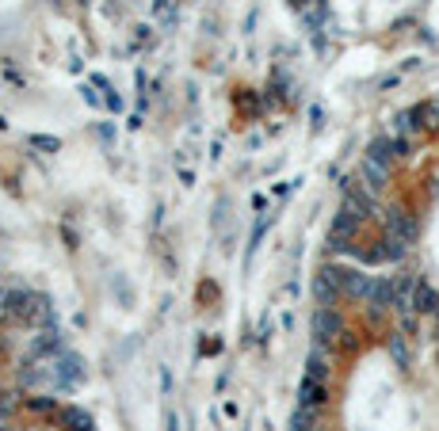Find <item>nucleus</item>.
<instances>
[{
  "mask_svg": "<svg viewBox=\"0 0 439 431\" xmlns=\"http://www.w3.org/2000/svg\"><path fill=\"white\" fill-rule=\"evenodd\" d=\"M405 252H409V245L386 233V240H382V248H378V256H382V260H405Z\"/></svg>",
  "mask_w": 439,
  "mask_h": 431,
  "instance_id": "nucleus-12",
  "label": "nucleus"
},
{
  "mask_svg": "<svg viewBox=\"0 0 439 431\" xmlns=\"http://www.w3.org/2000/svg\"><path fill=\"white\" fill-rule=\"evenodd\" d=\"M325 397H328V390H325V382H317V378H302V385H298V408H321L325 405Z\"/></svg>",
  "mask_w": 439,
  "mask_h": 431,
  "instance_id": "nucleus-6",
  "label": "nucleus"
},
{
  "mask_svg": "<svg viewBox=\"0 0 439 431\" xmlns=\"http://www.w3.org/2000/svg\"><path fill=\"white\" fill-rule=\"evenodd\" d=\"M336 294H340L336 268H325L321 275H317V283H313V298H317V305H333V302H336Z\"/></svg>",
  "mask_w": 439,
  "mask_h": 431,
  "instance_id": "nucleus-5",
  "label": "nucleus"
},
{
  "mask_svg": "<svg viewBox=\"0 0 439 431\" xmlns=\"http://www.w3.org/2000/svg\"><path fill=\"white\" fill-rule=\"evenodd\" d=\"M306 378H317V382H325V378H328V362H325L321 344H317V348L310 351V359H306Z\"/></svg>",
  "mask_w": 439,
  "mask_h": 431,
  "instance_id": "nucleus-10",
  "label": "nucleus"
},
{
  "mask_svg": "<svg viewBox=\"0 0 439 431\" xmlns=\"http://www.w3.org/2000/svg\"><path fill=\"white\" fill-rule=\"evenodd\" d=\"M428 130H439V103H428Z\"/></svg>",
  "mask_w": 439,
  "mask_h": 431,
  "instance_id": "nucleus-15",
  "label": "nucleus"
},
{
  "mask_svg": "<svg viewBox=\"0 0 439 431\" xmlns=\"http://www.w3.org/2000/svg\"><path fill=\"white\" fill-rule=\"evenodd\" d=\"M359 172H363V183L370 187V191H382V187L390 183V164H378V161H370V157H367Z\"/></svg>",
  "mask_w": 439,
  "mask_h": 431,
  "instance_id": "nucleus-8",
  "label": "nucleus"
},
{
  "mask_svg": "<svg viewBox=\"0 0 439 431\" xmlns=\"http://www.w3.org/2000/svg\"><path fill=\"white\" fill-rule=\"evenodd\" d=\"M336 336H344V320H340V313L333 305H321L313 313V340L317 344H333Z\"/></svg>",
  "mask_w": 439,
  "mask_h": 431,
  "instance_id": "nucleus-2",
  "label": "nucleus"
},
{
  "mask_svg": "<svg viewBox=\"0 0 439 431\" xmlns=\"http://www.w3.org/2000/svg\"><path fill=\"white\" fill-rule=\"evenodd\" d=\"M359 222H363V218H359L351 206H340V214L333 218V233H328V248H333V252H344L348 240H351V233L359 229Z\"/></svg>",
  "mask_w": 439,
  "mask_h": 431,
  "instance_id": "nucleus-1",
  "label": "nucleus"
},
{
  "mask_svg": "<svg viewBox=\"0 0 439 431\" xmlns=\"http://www.w3.org/2000/svg\"><path fill=\"white\" fill-rule=\"evenodd\" d=\"M367 157H370V161H378V164H390L393 157H398V146H393L390 138H378V141H370Z\"/></svg>",
  "mask_w": 439,
  "mask_h": 431,
  "instance_id": "nucleus-11",
  "label": "nucleus"
},
{
  "mask_svg": "<svg viewBox=\"0 0 439 431\" xmlns=\"http://www.w3.org/2000/svg\"><path fill=\"white\" fill-rule=\"evenodd\" d=\"M390 355L401 362V367H409V348H405L401 336H390Z\"/></svg>",
  "mask_w": 439,
  "mask_h": 431,
  "instance_id": "nucleus-14",
  "label": "nucleus"
},
{
  "mask_svg": "<svg viewBox=\"0 0 439 431\" xmlns=\"http://www.w3.org/2000/svg\"><path fill=\"white\" fill-rule=\"evenodd\" d=\"M416 313H439V290L432 283H416V290H413V302H409Z\"/></svg>",
  "mask_w": 439,
  "mask_h": 431,
  "instance_id": "nucleus-7",
  "label": "nucleus"
},
{
  "mask_svg": "<svg viewBox=\"0 0 439 431\" xmlns=\"http://www.w3.org/2000/svg\"><path fill=\"white\" fill-rule=\"evenodd\" d=\"M336 279H340V290L344 294H351V298H367L370 294V275H363V271H351V268H336Z\"/></svg>",
  "mask_w": 439,
  "mask_h": 431,
  "instance_id": "nucleus-4",
  "label": "nucleus"
},
{
  "mask_svg": "<svg viewBox=\"0 0 439 431\" xmlns=\"http://www.w3.org/2000/svg\"><path fill=\"white\" fill-rule=\"evenodd\" d=\"M367 302L375 305V309L398 305V290H393V283H390V279H375V283H370V294H367Z\"/></svg>",
  "mask_w": 439,
  "mask_h": 431,
  "instance_id": "nucleus-9",
  "label": "nucleus"
},
{
  "mask_svg": "<svg viewBox=\"0 0 439 431\" xmlns=\"http://www.w3.org/2000/svg\"><path fill=\"white\" fill-rule=\"evenodd\" d=\"M386 233L398 237V240H405V245H416V237H420V225H416L413 214H405V210L393 206L390 214H386Z\"/></svg>",
  "mask_w": 439,
  "mask_h": 431,
  "instance_id": "nucleus-3",
  "label": "nucleus"
},
{
  "mask_svg": "<svg viewBox=\"0 0 439 431\" xmlns=\"http://www.w3.org/2000/svg\"><path fill=\"white\" fill-rule=\"evenodd\" d=\"M35 146H42V149H58V138H31Z\"/></svg>",
  "mask_w": 439,
  "mask_h": 431,
  "instance_id": "nucleus-16",
  "label": "nucleus"
},
{
  "mask_svg": "<svg viewBox=\"0 0 439 431\" xmlns=\"http://www.w3.org/2000/svg\"><path fill=\"white\" fill-rule=\"evenodd\" d=\"M0 431H4V427H0Z\"/></svg>",
  "mask_w": 439,
  "mask_h": 431,
  "instance_id": "nucleus-17",
  "label": "nucleus"
},
{
  "mask_svg": "<svg viewBox=\"0 0 439 431\" xmlns=\"http://www.w3.org/2000/svg\"><path fill=\"white\" fill-rule=\"evenodd\" d=\"M61 420L69 424V431H92V420H88V412H81V408H65Z\"/></svg>",
  "mask_w": 439,
  "mask_h": 431,
  "instance_id": "nucleus-13",
  "label": "nucleus"
}]
</instances>
